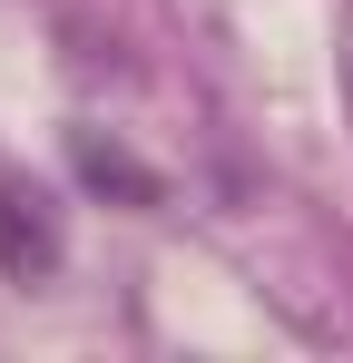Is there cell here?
<instances>
[{
	"mask_svg": "<svg viewBox=\"0 0 353 363\" xmlns=\"http://www.w3.org/2000/svg\"><path fill=\"white\" fill-rule=\"evenodd\" d=\"M0 265L10 275H50L59 265V216H50V196L20 186V177H0Z\"/></svg>",
	"mask_w": 353,
	"mask_h": 363,
	"instance_id": "obj_1",
	"label": "cell"
},
{
	"mask_svg": "<svg viewBox=\"0 0 353 363\" xmlns=\"http://www.w3.org/2000/svg\"><path fill=\"white\" fill-rule=\"evenodd\" d=\"M79 167H89L99 186H128V196H157V177H138V167H128L118 147H99V138H79Z\"/></svg>",
	"mask_w": 353,
	"mask_h": 363,
	"instance_id": "obj_2",
	"label": "cell"
},
{
	"mask_svg": "<svg viewBox=\"0 0 353 363\" xmlns=\"http://www.w3.org/2000/svg\"><path fill=\"white\" fill-rule=\"evenodd\" d=\"M344 99H353V10H344Z\"/></svg>",
	"mask_w": 353,
	"mask_h": 363,
	"instance_id": "obj_3",
	"label": "cell"
}]
</instances>
